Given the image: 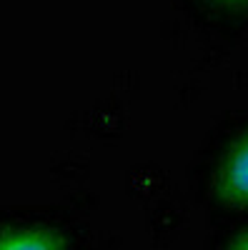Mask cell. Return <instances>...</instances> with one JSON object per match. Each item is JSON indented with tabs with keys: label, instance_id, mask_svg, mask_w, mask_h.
Masks as SVG:
<instances>
[{
	"label": "cell",
	"instance_id": "277c9868",
	"mask_svg": "<svg viewBox=\"0 0 248 250\" xmlns=\"http://www.w3.org/2000/svg\"><path fill=\"white\" fill-rule=\"evenodd\" d=\"M228 250H248V230L241 233V235H236V238L231 240Z\"/></svg>",
	"mask_w": 248,
	"mask_h": 250
},
{
	"label": "cell",
	"instance_id": "6da1fadb",
	"mask_svg": "<svg viewBox=\"0 0 248 250\" xmlns=\"http://www.w3.org/2000/svg\"><path fill=\"white\" fill-rule=\"evenodd\" d=\"M213 195L233 210L248 208V128L223 150L213 173Z\"/></svg>",
	"mask_w": 248,
	"mask_h": 250
},
{
	"label": "cell",
	"instance_id": "3957f363",
	"mask_svg": "<svg viewBox=\"0 0 248 250\" xmlns=\"http://www.w3.org/2000/svg\"><path fill=\"white\" fill-rule=\"evenodd\" d=\"M218 10H228V13H246L248 10V0H205Z\"/></svg>",
	"mask_w": 248,
	"mask_h": 250
},
{
	"label": "cell",
	"instance_id": "7a4b0ae2",
	"mask_svg": "<svg viewBox=\"0 0 248 250\" xmlns=\"http://www.w3.org/2000/svg\"><path fill=\"white\" fill-rule=\"evenodd\" d=\"M66 235L50 225H15L0 230V250H66Z\"/></svg>",
	"mask_w": 248,
	"mask_h": 250
}]
</instances>
